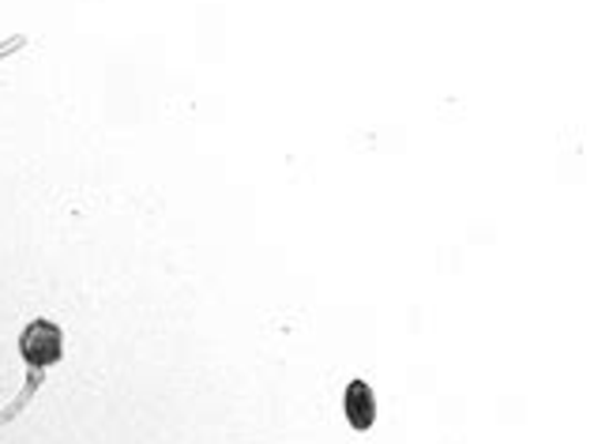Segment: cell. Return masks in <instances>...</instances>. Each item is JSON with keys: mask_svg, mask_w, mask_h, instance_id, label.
I'll list each match as a JSON object with an SVG mask.
<instances>
[{"mask_svg": "<svg viewBox=\"0 0 594 444\" xmlns=\"http://www.w3.org/2000/svg\"><path fill=\"white\" fill-rule=\"evenodd\" d=\"M347 419L354 430H369L377 422V403H372V389L366 381H350L347 389Z\"/></svg>", "mask_w": 594, "mask_h": 444, "instance_id": "7a4b0ae2", "label": "cell"}, {"mask_svg": "<svg viewBox=\"0 0 594 444\" xmlns=\"http://www.w3.org/2000/svg\"><path fill=\"white\" fill-rule=\"evenodd\" d=\"M19 351H23V358L34 370H45V365H53L64 351L61 328L50 324V320H34V324H27L23 339H19Z\"/></svg>", "mask_w": 594, "mask_h": 444, "instance_id": "6da1fadb", "label": "cell"}]
</instances>
